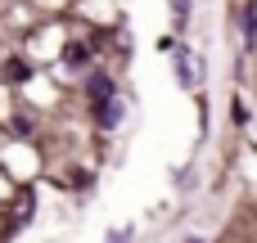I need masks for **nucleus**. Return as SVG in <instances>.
Wrapping results in <instances>:
<instances>
[{"label":"nucleus","instance_id":"2","mask_svg":"<svg viewBox=\"0 0 257 243\" xmlns=\"http://www.w3.org/2000/svg\"><path fill=\"white\" fill-rule=\"evenodd\" d=\"M86 90H90V99H95V104H99V99H113V95H117V86H113L108 77H90V86H86Z\"/></svg>","mask_w":257,"mask_h":243},{"label":"nucleus","instance_id":"5","mask_svg":"<svg viewBox=\"0 0 257 243\" xmlns=\"http://www.w3.org/2000/svg\"><path fill=\"white\" fill-rule=\"evenodd\" d=\"M244 36H248V41L257 36V5H248V9H244Z\"/></svg>","mask_w":257,"mask_h":243},{"label":"nucleus","instance_id":"3","mask_svg":"<svg viewBox=\"0 0 257 243\" xmlns=\"http://www.w3.org/2000/svg\"><path fill=\"white\" fill-rule=\"evenodd\" d=\"M176 68L185 72V86H199V59H190V54H181V59H176Z\"/></svg>","mask_w":257,"mask_h":243},{"label":"nucleus","instance_id":"4","mask_svg":"<svg viewBox=\"0 0 257 243\" xmlns=\"http://www.w3.org/2000/svg\"><path fill=\"white\" fill-rule=\"evenodd\" d=\"M63 59H68L72 68H81V63L90 59V45H68V50H63Z\"/></svg>","mask_w":257,"mask_h":243},{"label":"nucleus","instance_id":"1","mask_svg":"<svg viewBox=\"0 0 257 243\" xmlns=\"http://www.w3.org/2000/svg\"><path fill=\"white\" fill-rule=\"evenodd\" d=\"M95 113H99V122H104V126H117V122H122V99H117V95H113V99H99V104H95Z\"/></svg>","mask_w":257,"mask_h":243},{"label":"nucleus","instance_id":"6","mask_svg":"<svg viewBox=\"0 0 257 243\" xmlns=\"http://www.w3.org/2000/svg\"><path fill=\"white\" fill-rule=\"evenodd\" d=\"M190 243H199V239H190Z\"/></svg>","mask_w":257,"mask_h":243}]
</instances>
